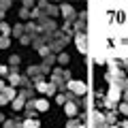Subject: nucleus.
Instances as JSON below:
<instances>
[{"mask_svg":"<svg viewBox=\"0 0 128 128\" xmlns=\"http://www.w3.org/2000/svg\"><path fill=\"white\" fill-rule=\"evenodd\" d=\"M66 86H68V90H70V92H75V94H86V90H88L86 83H83V81H77V79L68 81Z\"/></svg>","mask_w":128,"mask_h":128,"instance_id":"obj_1","label":"nucleus"},{"mask_svg":"<svg viewBox=\"0 0 128 128\" xmlns=\"http://www.w3.org/2000/svg\"><path fill=\"white\" fill-rule=\"evenodd\" d=\"M75 43H77V49L81 54H88V41H86V34L83 32H77L75 34Z\"/></svg>","mask_w":128,"mask_h":128,"instance_id":"obj_2","label":"nucleus"},{"mask_svg":"<svg viewBox=\"0 0 128 128\" xmlns=\"http://www.w3.org/2000/svg\"><path fill=\"white\" fill-rule=\"evenodd\" d=\"M38 24H41V28H43V30H49V32H54V30H56L54 19L45 17V15H43V17H38ZM49 32H47V34H49Z\"/></svg>","mask_w":128,"mask_h":128,"instance_id":"obj_3","label":"nucleus"},{"mask_svg":"<svg viewBox=\"0 0 128 128\" xmlns=\"http://www.w3.org/2000/svg\"><path fill=\"white\" fill-rule=\"evenodd\" d=\"M43 73H45V70H43L41 66H30V68H28V77H30V79H36V81H41V79H43Z\"/></svg>","mask_w":128,"mask_h":128,"instance_id":"obj_4","label":"nucleus"},{"mask_svg":"<svg viewBox=\"0 0 128 128\" xmlns=\"http://www.w3.org/2000/svg\"><path fill=\"white\" fill-rule=\"evenodd\" d=\"M92 126H94V128L105 126V115H102L100 111H94V113H92Z\"/></svg>","mask_w":128,"mask_h":128,"instance_id":"obj_5","label":"nucleus"},{"mask_svg":"<svg viewBox=\"0 0 128 128\" xmlns=\"http://www.w3.org/2000/svg\"><path fill=\"white\" fill-rule=\"evenodd\" d=\"M60 13L68 19V22H73V19H75V9L70 4H62V6H60Z\"/></svg>","mask_w":128,"mask_h":128,"instance_id":"obj_6","label":"nucleus"},{"mask_svg":"<svg viewBox=\"0 0 128 128\" xmlns=\"http://www.w3.org/2000/svg\"><path fill=\"white\" fill-rule=\"evenodd\" d=\"M11 105H13V111H22L24 107H26V98H24V96H17V98H13Z\"/></svg>","mask_w":128,"mask_h":128,"instance_id":"obj_7","label":"nucleus"},{"mask_svg":"<svg viewBox=\"0 0 128 128\" xmlns=\"http://www.w3.org/2000/svg\"><path fill=\"white\" fill-rule=\"evenodd\" d=\"M79 17H81V19L75 24V32H86V11H83Z\"/></svg>","mask_w":128,"mask_h":128,"instance_id":"obj_8","label":"nucleus"},{"mask_svg":"<svg viewBox=\"0 0 128 128\" xmlns=\"http://www.w3.org/2000/svg\"><path fill=\"white\" fill-rule=\"evenodd\" d=\"M54 62H56V58H54L51 54H49V56H45V60H43V64H41V68H43V70L47 73V70H49V66H51Z\"/></svg>","mask_w":128,"mask_h":128,"instance_id":"obj_9","label":"nucleus"},{"mask_svg":"<svg viewBox=\"0 0 128 128\" xmlns=\"http://www.w3.org/2000/svg\"><path fill=\"white\" fill-rule=\"evenodd\" d=\"M34 107H36V111H47L49 109V102L45 98H38V100H34Z\"/></svg>","mask_w":128,"mask_h":128,"instance_id":"obj_10","label":"nucleus"},{"mask_svg":"<svg viewBox=\"0 0 128 128\" xmlns=\"http://www.w3.org/2000/svg\"><path fill=\"white\" fill-rule=\"evenodd\" d=\"M64 111H66V115L73 118V115L77 113V102H66V105H64Z\"/></svg>","mask_w":128,"mask_h":128,"instance_id":"obj_11","label":"nucleus"},{"mask_svg":"<svg viewBox=\"0 0 128 128\" xmlns=\"http://www.w3.org/2000/svg\"><path fill=\"white\" fill-rule=\"evenodd\" d=\"M38 126H41L38 120H32V118H26V120H24V128H38Z\"/></svg>","mask_w":128,"mask_h":128,"instance_id":"obj_12","label":"nucleus"},{"mask_svg":"<svg viewBox=\"0 0 128 128\" xmlns=\"http://www.w3.org/2000/svg\"><path fill=\"white\" fill-rule=\"evenodd\" d=\"M9 83H11V86H22V77H19V75L17 73H9Z\"/></svg>","mask_w":128,"mask_h":128,"instance_id":"obj_13","label":"nucleus"},{"mask_svg":"<svg viewBox=\"0 0 128 128\" xmlns=\"http://www.w3.org/2000/svg\"><path fill=\"white\" fill-rule=\"evenodd\" d=\"M2 94H4L9 100H13V98H15V88H13V86H6L4 90H2Z\"/></svg>","mask_w":128,"mask_h":128,"instance_id":"obj_14","label":"nucleus"},{"mask_svg":"<svg viewBox=\"0 0 128 128\" xmlns=\"http://www.w3.org/2000/svg\"><path fill=\"white\" fill-rule=\"evenodd\" d=\"M115 118H118V113H115V111H111V113L105 115V122L109 124V126H113V124H115Z\"/></svg>","mask_w":128,"mask_h":128,"instance_id":"obj_15","label":"nucleus"},{"mask_svg":"<svg viewBox=\"0 0 128 128\" xmlns=\"http://www.w3.org/2000/svg\"><path fill=\"white\" fill-rule=\"evenodd\" d=\"M9 32H11V26L4 24V22H0V34H2V36H9Z\"/></svg>","mask_w":128,"mask_h":128,"instance_id":"obj_16","label":"nucleus"},{"mask_svg":"<svg viewBox=\"0 0 128 128\" xmlns=\"http://www.w3.org/2000/svg\"><path fill=\"white\" fill-rule=\"evenodd\" d=\"M36 90L43 92V94H47V90H49V83H45V81H36Z\"/></svg>","mask_w":128,"mask_h":128,"instance_id":"obj_17","label":"nucleus"},{"mask_svg":"<svg viewBox=\"0 0 128 128\" xmlns=\"http://www.w3.org/2000/svg\"><path fill=\"white\" fill-rule=\"evenodd\" d=\"M24 32H26V26H22V24H17V26L13 28V34H15V36H22Z\"/></svg>","mask_w":128,"mask_h":128,"instance_id":"obj_18","label":"nucleus"},{"mask_svg":"<svg viewBox=\"0 0 128 128\" xmlns=\"http://www.w3.org/2000/svg\"><path fill=\"white\" fill-rule=\"evenodd\" d=\"M19 43H22V45H30L32 36H30V34H22V36H19Z\"/></svg>","mask_w":128,"mask_h":128,"instance_id":"obj_19","label":"nucleus"},{"mask_svg":"<svg viewBox=\"0 0 128 128\" xmlns=\"http://www.w3.org/2000/svg\"><path fill=\"white\" fill-rule=\"evenodd\" d=\"M11 45V41H9V36H0V49H6V47Z\"/></svg>","mask_w":128,"mask_h":128,"instance_id":"obj_20","label":"nucleus"},{"mask_svg":"<svg viewBox=\"0 0 128 128\" xmlns=\"http://www.w3.org/2000/svg\"><path fill=\"white\" fill-rule=\"evenodd\" d=\"M58 62L60 64H68V54H60L58 56Z\"/></svg>","mask_w":128,"mask_h":128,"instance_id":"obj_21","label":"nucleus"},{"mask_svg":"<svg viewBox=\"0 0 128 128\" xmlns=\"http://www.w3.org/2000/svg\"><path fill=\"white\" fill-rule=\"evenodd\" d=\"M19 64V56H11L9 58V66H17Z\"/></svg>","mask_w":128,"mask_h":128,"instance_id":"obj_22","label":"nucleus"},{"mask_svg":"<svg viewBox=\"0 0 128 128\" xmlns=\"http://www.w3.org/2000/svg\"><path fill=\"white\" fill-rule=\"evenodd\" d=\"M9 6H11V0H0V9L2 11H6Z\"/></svg>","mask_w":128,"mask_h":128,"instance_id":"obj_23","label":"nucleus"},{"mask_svg":"<svg viewBox=\"0 0 128 128\" xmlns=\"http://www.w3.org/2000/svg\"><path fill=\"white\" fill-rule=\"evenodd\" d=\"M66 128H81V126H79V122H77V120H70V122L66 124Z\"/></svg>","mask_w":128,"mask_h":128,"instance_id":"obj_24","label":"nucleus"},{"mask_svg":"<svg viewBox=\"0 0 128 128\" xmlns=\"http://www.w3.org/2000/svg\"><path fill=\"white\" fill-rule=\"evenodd\" d=\"M26 32H38V28L34 26V24H28V26H26Z\"/></svg>","mask_w":128,"mask_h":128,"instance_id":"obj_25","label":"nucleus"},{"mask_svg":"<svg viewBox=\"0 0 128 128\" xmlns=\"http://www.w3.org/2000/svg\"><path fill=\"white\" fill-rule=\"evenodd\" d=\"M2 124H4V128H15V122H13V120H4Z\"/></svg>","mask_w":128,"mask_h":128,"instance_id":"obj_26","label":"nucleus"},{"mask_svg":"<svg viewBox=\"0 0 128 128\" xmlns=\"http://www.w3.org/2000/svg\"><path fill=\"white\" fill-rule=\"evenodd\" d=\"M0 75H9V66L6 64H0Z\"/></svg>","mask_w":128,"mask_h":128,"instance_id":"obj_27","label":"nucleus"},{"mask_svg":"<svg viewBox=\"0 0 128 128\" xmlns=\"http://www.w3.org/2000/svg\"><path fill=\"white\" fill-rule=\"evenodd\" d=\"M19 15H22V17H24V19H26V17H30V11H28V9H26V6H24V9H22V11H19Z\"/></svg>","mask_w":128,"mask_h":128,"instance_id":"obj_28","label":"nucleus"},{"mask_svg":"<svg viewBox=\"0 0 128 128\" xmlns=\"http://www.w3.org/2000/svg\"><path fill=\"white\" fill-rule=\"evenodd\" d=\"M120 111H122V113H126V115H128V102H122V105H120Z\"/></svg>","mask_w":128,"mask_h":128,"instance_id":"obj_29","label":"nucleus"},{"mask_svg":"<svg viewBox=\"0 0 128 128\" xmlns=\"http://www.w3.org/2000/svg\"><path fill=\"white\" fill-rule=\"evenodd\" d=\"M6 102H9V98H6V96L2 94V92H0V107H2V105H6Z\"/></svg>","mask_w":128,"mask_h":128,"instance_id":"obj_30","label":"nucleus"},{"mask_svg":"<svg viewBox=\"0 0 128 128\" xmlns=\"http://www.w3.org/2000/svg\"><path fill=\"white\" fill-rule=\"evenodd\" d=\"M32 4H34V0H24V6H26V9H30Z\"/></svg>","mask_w":128,"mask_h":128,"instance_id":"obj_31","label":"nucleus"},{"mask_svg":"<svg viewBox=\"0 0 128 128\" xmlns=\"http://www.w3.org/2000/svg\"><path fill=\"white\" fill-rule=\"evenodd\" d=\"M4 88H6V86H4V81H2V79H0V92L4 90Z\"/></svg>","mask_w":128,"mask_h":128,"instance_id":"obj_32","label":"nucleus"},{"mask_svg":"<svg viewBox=\"0 0 128 128\" xmlns=\"http://www.w3.org/2000/svg\"><path fill=\"white\" fill-rule=\"evenodd\" d=\"M2 17H4V11H2V9H0V22H2Z\"/></svg>","mask_w":128,"mask_h":128,"instance_id":"obj_33","label":"nucleus"},{"mask_svg":"<svg viewBox=\"0 0 128 128\" xmlns=\"http://www.w3.org/2000/svg\"><path fill=\"white\" fill-rule=\"evenodd\" d=\"M126 77H128V73H126Z\"/></svg>","mask_w":128,"mask_h":128,"instance_id":"obj_34","label":"nucleus"}]
</instances>
